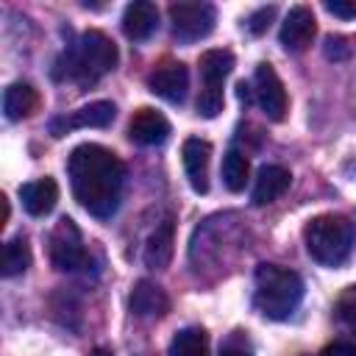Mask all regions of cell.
<instances>
[{"mask_svg":"<svg viewBox=\"0 0 356 356\" xmlns=\"http://www.w3.org/2000/svg\"><path fill=\"white\" fill-rule=\"evenodd\" d=\"M250 86H253V100L264 111V117L273 122H281L286 117L289 100H286V89H284V83H281V78L270 61H261L256 67Z\"/></svg>","mask_w":356,"mask_h":356,"instance_id":"8","label":"cell"},{"mask_svg":"<svg viewBox=\"0 0 356 356\" xmlns=\"http://www.w3.org/2000/svg\"><path fill=\"white\" fill-rule=\"evenodd\" d=\"M209 159H211V145L200 136H189L181 145V161H184V172L189 186L197 195L209 192Z\"/></svg>","mask_w":356,"mask_h":356,"instance_id":"12","label":"cell"},{"mask_svg":"<svg viewBox=\"0 0 356 356\" xmlns=\"http://www.w3.org/2000/svg\"><path fill=\"white\" fill-rule=\"evenodd\" d=\"M170 356H209V334L200 325H189L175 331L170 339Z\"/></svg>","mask_w":356,"mask_h":356,"instance_id":"20","label":"cell"},{"mask_svg":"<svg viewBox=\"0 0 356 356\" xmlns=\"http://www.w3.org/2000/svg\"><path fill=\"white\" fill-rule=\"evenodd\" d=\"M47 253H50L53 267L61 273H72L86 264V248H83V236H81V228L75 225V220L61 217L53 225V231L47 236Z\"/></svg>","mask_w":356,"mask_h":356,"instance_id":"7","label":"cell"},{"mask_svg":"<svg viewBox=\"0 0 356 356\" xmlns=\"http://www.w3.org/2000/svg\"><path fill=\"white\" fill-rule=\"evenodd\" d=\"M128 303H131V312H134L136 317H145V320H156V317H164V314L170 312V298H167V292H164L159 284L147 281V278H142V281L134 284Z\"/></svg>","mask_w":356,"mask_h":356,"instance_id":"16","label":"cell"},{"mask_svg":"<svg viewBox=\"0 0 356 356\" xmlns=\"http://www.w3.org/2000/svg\"><path fill=\"white\" fill-rule=\"evenodd\" d=\"M170 136V122L161 111L142 106L134 111L131 122H128V139L142 145V147H156Z\"/></svg>","mask_w":356,"mask_h":356,"instance_id":"13","label":"cell"},{"mask_svg":"<svg viewBox=\"0 0 356 356\" xmlns=\"http://www.w3.org/2000/svg\"><path fill=\"white\" fill-rule=\"evenodd\" d=\"M303 242L317 264L339 267L350 259L356 245V225L345 214H317L303 228Z\"/></svg>","mask_w":356,"mask_h":356,"instance_id":"4","label":"cell"},{"mask_svg":"<svg viewBox=\"0 0 356 356\" xmlns=\"http://www.w3.org/2000/svg\"><path fill=\"white\" fill-rule=\"evenodd\" d=\"M320 356H356V345H350V342H334V345L323 348Z\"/></svg>","mask_w":356,"mask_h":356,"instance_id":"28","label":"cell"},{"mask_svg":"<svg viewBox=\"0 0 356 356\" xmlns=\"http://www.w3.org/2000/svg\"><path fill=\"white\" fill-rule=\"evenodd\" d=\"M220 356H253V345L245 331H231L220 345Z\"/></svg>","mask_w":356,"mask_h":356,"instance_id":"23","label":"cell"},{"mask_svg":"<svg viewBox=\"0 0 356 356\" xmlns=\"http://www.w3.org/2000/svg\"><path fill=\"white\" fill-rule=\"evenodd\" d=\"M323 50H325V58H331V61H345L350 56V44L345 36H328Z\"/></svg>","mask_w":356,"mask_h":356,"instance_id":"25","label":"cell"},{"mask_svg":"<svg viewBox=\"0 0 356 356\" xmlns=\"http://www.w3.org/2000/svg\"><path fill=\"white\" fill-rule=\"evenodd\" d=\"M19 200H22V209L31 217H44L58 203V184L47 175L36 178V181H28V184L19 186Z\"/></svg>","mask_w":356,"mask_h":356,"instance_id":"18","label":"cell"},{"mask_svg":"<svg viewBox=\"0 0 356 356\" xmlns=\"http://www.w3.org/2000/svg\"><path fill=\"white\" fill-rule=\"evenodd\" d=\"M325 11L339 17V19H356V3L353 0H328Z\"/></svg>","mask_w":356,"mask_h":356,"instance_id":"26","label":"cell"},{"mask_svg":"<svg viewBox=\"0 0 356 356\" xmlns=\"http://www.w3.org/2000/svg\"><path fill=\"white\" fill-rule=\"evenodd\" d=\"M147 86L153 95L164 97L167 103H184L189 89V70L181 61H164L150 72Z\"/></svg>","mask_w":356,"mask_h":356,"instance_id":"11","label":"cell"},{"mask_svg":"<svg viewBox=\"0 0 356 356\" xmlns=\"http://www.w3.org/2000/svg\"><path fill=\"white\" fill-rule=\"evenodd\" d=\"M156 28H159V8H156V3L134 0V3L125 6V11H122V33L131 42L150 39Z\"/></svg>","mask_w":356,"mask_h":356,"instance_id":"14","label":"cell"},{"mask_svg":"<svg viewBox=\"0 0 356 356\" xmlns=\"http://www.w3.org/2000/svg\"><path fill=\"white\" fill-rule=\"evenodd\" d=\"M197 70H200V78H203V86H200V95H197V114L206 117V120H214L225 106L222 83L234 70V53L225 50V47H211V50L200 53Z\"/></svg>","mask_w":356,"mask_h":356,"instance_id":"5","label":"cell"},{"mask_svg":"<svg viewBox=\"0 0 356 356\" xmlns=\"http://www.w3.org/2000/svg\"><path fill=\"white\" fill-rule=\"evenodd\" d=\"M117 67V44L103 33V31H86L81 39L67 47L56 64H53V78L56 81H75L78 86H95L103 75H108Z\"/></svg>","mask_w":356,"mask_h":356,"instance_id":"2","label":"cell"},{"mask_svg":"<svg viewBox=\"0 0 356 356\" xmlns=\"http://www.w3.org/2000/svg\"><path fill=\"white\" fill-rule=\"evenodd\" d=\"M292 184V172L281 164H264L259 172H256V181H253V192H250V200L253 206H267L273 200H278Z\"/></svg>","mask_w":356,"mask_h":356,"instance_id":"15","label":"cell"},{"mask_svg":"<svg viewBox=\"0 0 356 356\" xmlns=\"http://www.w3.org/2000/svg\"><path fill=\"white\" fill-rule=\"evenodd\" d=\"M114 114H117V108H114L111 100H95V103L81 106L70 114L53 117L50 120V134L56 139H61V136H67L70 131H78V128H106V125H111Z\"/></svg>","mask_w":356,"mask_h":356,"instance_id":"9","label":"cell"},{"mask_svg":"<svg viewBox=\"0 0 356 356\" xmlns=\"http://www.w3.org/2000/svg\"><path fill=\"white\" fill-rule=\"evenodd\" d=\"M39 103H42L39 92L25 81H17L3 92V111H6V120H11V122L28 120L39 108Z\"/></svg>","mask_w":356,"mask_h":356,"instance_id":"19","label":"cell"},{"mask_svg":"<svg viewBox=\"0 0 356 356\" xmlns=\"http://www.w3.org/2000/svg\"><path fill=\"white\" fill-rule=\"evenodd\" d=\"M172 253H175V222H172V217H164L147 236L145 264L150 270H167L172 261Z\"/></svg>","mask_w":356,"mask_h":356,"instance_id":"17","label":"cell"},{"mask_svg":"<svg viewBox=\"0 0 356 356\" xmlns=\"http://www.w3.org/2000/svg\"><path fill=\"white\" fill-rule=\"evenodd\" d=\"M339 314H342V320L356 331V292H350V295L339 303Z\"/></svg>","mask_w":356,"mask_h":356,"instance_id":"27","label":"cell"},{"mask_svg":"<svg viewBox=\"0 0 356 356\" xmlns=\"http://www.w3.org/2000/svg\"><path fill=\"white\" fill-rule=\"evenodd\" d=\"M236 95H239V100L248 106V103L253 100V86H250V83H245V81H239V83H236Z\"/></svg>","mask_w":356,"mask_h":356,"instance_id":"29","label":"cell"},{"mask_svg":"<svg viewBox=\"0 0 356 356\" xmlns=\"http://www.w3.org/2000/svg\"><path fill=\"white\" fill-rule=\"evenodd\" d=\"M214 22H217V11L211 3H172L170 6V31L184 44L206 39L214 31Z\"/></svg>","mask_w":356,"mask_h":356,"instance_id":"6","label":"cell"},{"mask_svg":"<svg viewBox=\"0 0 356 356\" xmlns=\"http://www.w3.org/2000/svg\"><path fill=\"white\" fill-rule=\"evenodd\" d=\"M317 33V19H314V11L309 6H292L289 14L284 17L281 22V31H278V42L286 53H303L312 39Z\"/></svg>","mask_w":356,"mask_h":356,"instance_id":"10","label":"cell"},{"mask_svg":"<svg viewBox=\"0 0 356 356\" xmlns=\"http://www.w3.org/2000/svg\"><path fill=\"white\" fill-rule=\"evenodd\" d=\"M67 175L72 186V197L97 220H108L122 195L125 164L103 145L83 142L72 147L67 159Z\"/></svg>","mask_w":356,"mask_h":356,"instance_id":"1","label":"cell"},{"mask_svg":"<svg viewBox=\"0 0 356 356\" xmlns=\"http://www.w3.org/2000/svg\"><path fill=\"white\" fill-rule=\"evenodd\" d=\"M253 306L267 320H286L303 300V278L281 264H259L253 273Z\"/></svg>","mask_w":356,"mask_h":356,"instance_id":"3","label":"cell"},{"mask_svg":"<svg viewBox=\"0 0 356 356\" xmlns=\"http://www.w3.org/2000/svg\"><path fill=\"white\" fill-rule=\"evenodd\" d=\"M31 267V245L28 239L19 234L14 239H8L3 245V259H0V273L3 278H14L19 273H25Z\"/></svg>","mask_w":356,"mask_h":356,"instance_id":"21","label":"cell"},{"mask_svg":"<svg viewBox=\"0 0 356 356\" xmlns=\"http://www.w3.org/2000/svg\"><path fill=\"white\" fill-rule=\"evenodd\" d=\"M220 172H222V184H225L228 192H242L248 178H250V161H248V156L242 150L231 147L222 156V170Z\"/></svg>","mask_w":356,"mask_h":356,"instance_id":"22","label":"cell"},{"mask_svg":"<svg viewBox=\"0 0 356 356\" xmlns=\"http://www.w3.org/2000/svg\"><path fill=\"white\" fill-rule=\"evenodd\" d=\"M273 17H275V6H261V8H256L250 17H248V22H245V28L253 33V36H261L267 28H270V22H273Z\"/></svg>","mask_w":356,"mask_h":356,"instance_id":"24","label":"cell"},{"mask_svg":"<svg viewBox=\"0 0 356 356\" xmlns=\"http://www.w3.org/2000/svg\"><path fill=\"white\" fill-rule=\"evenodd\" d=\"M92 356H114V353H111V350H106V348H95V350H92Z\"/></svg>","mask_w":356,"mask_h":356,"instance_id":"30","label":"cell"}]
</instances>
